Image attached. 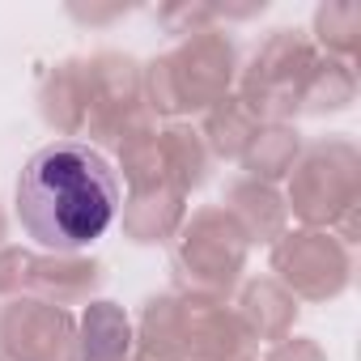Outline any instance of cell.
I'll return each instance as SVG.
<instances>
[{
	"mask_svg": "<svg viewBox=\"0 0 361 361\" xmlns=\"http://www.w3.org/2000/svg\"><path fill=\"white\" fill-rule=\"evenodd\" d=\"M115 217L119 174L85 140H51L18 174V221L56 255H77L102 238Z\"/></svg>",
	"mask_w": 361,
	"mask_h": 361,
	"instance_id": "obj_1",
	"label": "cell"
},
{
	"mask_svg": "<svg viewBox=\"0 0 361 361\" xmlns=\"http://www.w3.org/2000/svg\"><path fill=\"white\" fill-rule=\"evenodd\" d=\"M234 77H238V47L221 30H200L140 68L145 102L153 115L209 111L221 98H230Z\"/></svg>",
	"mask_w": 361,
	"mask_h": 361,
	"instance_id": "obj_2",
	"label": "cell"
},
{
	"mask_svg": "<svg viewBox=\"0 0 361 361\" xmlns=\"http://www.w3.org/2000/svg\"><path fill=\"white\" fill-rule=\"evenodd\" d=\"M289 204L306 221V230H336L348 247L357 238V204H361V157L348 140L331 136L298 153L289 170Z\"/></svg>",
	"mask_w": 361,
	"mask_h": 361,
	"instance_id": "obj_3",
	"label": "cell"
},
{
	"mask_svg": "<svg viewBox=\"0 0 361 361\" xmlns=\"http://www.w3.org/2000/svg\"><path fill=\"white\" fill-rule=\"evenodd\" d=\"M247 247H251L247 234L234 226L226 209H196L174 234L170 251L174 285L183 289V298L226 302L247 268Z\"/></svg>",
	"mask_w": 361,
	"mask_h": 361,
	"instance_id": "obj_4",
	"label": "cell"
},
{
	"mask_svg": "<svg viewBox=\"0 0 361 361\" xmlns=\"http://www.w3.org/2000/svg\"><path fill=\"white\" fill-rule=\"evenodd\" d=\"M314 64L319 51L302 30H272L243 73V106L259 123H285L302 111V94Z\"/></svg>",
	"mask_w": 361,
	"mask_h": 361,
	"instance_id": "obj_5",
	"label": "cell"
},
{
	"mask_svg": "<svg viewBox=\"0 0 361 361\" xmlns=\"http://www.w3.org/2000/svg\"><path fill=\"white\" fill-rule=\"evenodd\" d=\"M153 128L145 102L140 64L123 51H98L85 60V132L98 145H123L128 136Z\"/></svg>",
	"mask_w": 361,
	"mask_h": 361,
	"instance_id": "obj_6",
	"label": "cell"
},
{
	"mask_svg": "<svg viewBox=\"0 0 361 361\" xmlns=\"http://www.w3.org/2000/svg\"><path fill=\"white\" fill-rule=\"evenodd\" d=\"M272 272L293 298L327 302V298L344 293L353 259H348V247L336 234L298 230V234H281L272 243Z\"/></svg>",
	"mask_w": 361,
	"mask_h": 361,
	"instance_id": "obj_7",
	"label": "cell"
},
{
	"mask_svg": "<svg viewBox=\"0 0 361 361\" xmlns=\"http://www.w3.org/2000/svg\"><path fill=\"white\" fill-rule=\"evenodd\" d=\"M5 361H77V323L68 310L39 298H13L0 310Z\"/></svg>",
	"mask_w": 361,
	"mask_h": 361,
	"instance_id": "obj_8",
	"label": "cell"
},
{
	"mask_svg": "<svg viewBox=\"0 0 361 361\" xmlns=\"http://www.w3.org/2000/svg\"><path fill=\"white\" fill-rule=\"evenodd\" d=\"M259 340L226 302L183 298V361H251Z\"/></svg>",
	"mask_w": 361,
	"mask_h": 361,
	"instance_id": "obj_9",
	"label": "cell"
},
{
	"mask_svg": "<svg viewBox=\"0 0 361 361\" xmlns=\"http://www.w3.org/2000/svg\"><path fill=\"white\" fill-rule=\"evenodd\" d=\"M102 281V264L85 259V255H35L30 259V281L26 289L39 293V302L47 306H77L85 302Z\"/></svg>",
	"mask_w": 361,
	"mask_h": 361,
	"instance_id": "obj_10",
	"label": "cell"
},
{
	"mask_svg": "<svg viewBox=\"0 0 361 361\" xmlns=\"http://www.w3.org/2000/svg\"><path fill=\"white\" fill-rule=\"evenodd\" d=\"M234 226L247 234V243H276L285 234V217L289 209L281 204L276 188L272 183H259V178H234V183L226 188V204H221Z\"/></svg>",
	"mask_w": 361,
	"mask_h": 361,
	"instance_id": "obj_11",
	"label": "cell"
},
{
	"mask_svg": "<svg viewBox=\"0 0 361 361\" xmlns=\"http://www.w3.org/2000/svg\"><path fill=\"white\" fill-rule=\"evenodd\" d=\"M43 123L60 136L85 132V60H60L39 90Z\"/></svg>",
	"mask_w": 361,
	"mask_h": 361,
	"instance_id": "obj_12",
	"label": "cell"
},
{
	"mask_svg": "<svg viewBox=\"0 0 361 361\" xmlns=\"http://www.w3.org/2000/svg\"><path fill=\"white\" fill-rule=\"evenodd\" d=\"M157 157H161V178L166 188L188 196L196 192L204 178H209V149L200 140V132L192 123H170V128H157Z\"/></svg>",
	"mask_w": 361,
	"mask_h": 361,
	"instance_id": "obj_13",
	"label": "cell"
},
{
	"mask_svg": "<svg viewBox=\"0 0 361 361\" xmlns=\"http://www.w3.org/2000/svg\"><path fill=\"white\" fill-rule=\"evenodd\" d=\"M238 319L251 327L255 340H285L293 319H298V298L276 281V276H255L243 285L238 298Z\"/></svg>",
	"mask_w": 361,
	"mask_h": 361,
	"instance_id": "obj_14",
	"label": "cell"
},
{
	"mask_svg": "<svg viewBox=\"0 0 361 361\" xmlns=\"http://www.w3.org/2000/svg\"><path fill=\"white\" fill-rule=\"evenodd\" d=\"M123 209V234L136 243V247H153V243H166L178 234L188 209H183V196L170 192V188H153V192H132Z\"/></svg>",
	"mask_w": 361,
	"mask_h": 361,
	"instance_id": "obj_15",
	"label": "cell"
},
{
	"mask_svg": "<svg viewBox=\"0 0 361 361\" xmlns=\"http://www.w3.org/2000/svg\"><path fill=\"white\" fill-rule=\"evenodd\" d=\"M77 361H132V323L115 302H90L85 306Z\"/></svg>",
	"mask_w": 361,
	"mask_h": 361,
	"instance_id": "obj_16",
	"label": "cell"
},
{
	"mask_svg": "<svg viewBox=\"0 0 361 361\" xmlns=\"http://www.w3.org/2000/svg\"><path fill=\"white\" fill-rule=\"evenodd\" d=\"M298 153H302V136H298L293 123H259L255 136H251V145L243 149L238 161H243L247 178L276 183V178H285V174L293 170Z\"/></svg>",
	"mask_w": 361,
	"mask_h": 361,
	"instance_id": "obj_17",
	"label": "cell"
},
{
	"mask_svg": "<svg viewBox=\"0 0 361 361\" xmlns=\"http://www.w3.org/2000/svg\"><path fill=\"white\" fill-rule=\"evenodd\" d=\"M259 119L243 106V98H221L217 106L204 111V128H200V140L209 149V157H226V161H238L243 149L251 145Z\"/></svg>",
	"mask_w": 361,
	"mask_h": 361,
	"instance_id": "obj_18",
	"label": "cell"
},
{
	"mask_svg": "<svg viewBox=\"0 0 361 361\" xmlns=\"http://www.w3.org/2000/svg\"><path fill=\"white\" fill-rule=\"evenodd\" d=\"M140 348L183 361V298H149L140 310Z\"/></svg>",
	"mask_w": 361,
	"mask_h": 361,
	"instance_id": "obj_19",
	"label": "cell"
},
{
	"mask_svg": "<svg viewBox=\"0 0 361 361\" xmlns=\"http://www.w3.org/2000/svg\"><path fill=\"white\" fill-rule=\"evenodd\" d=\"M353 98H357L353 64H340V60L319 56V64H314V73H310V81H306V94H302V111L327 115V111H344Z\"/></svg>",
	"mask_w": 361,
	"mask_h": 361,
	"instance_id": "obj_20",
	"label": "cell"
},
{
	"mask_svg": "<svg viewBox=\"0 0 361 361\" xmlns=\"http://www.w3.org/2000/svg\"><path fill=\"white\" fill-rule=\"evenodd\" d=\"M357 35H361V9L357 5H319L314 43L327 51V60L353 64L357 60Z\"/></svg>",
	"mask_w": 361,
	"mask_h": 361,
	"instance_id": "obj_21",
	"label": "cell"
},
{
	"mask_svg": "<svg viewBox=\"0 0 361 361\" xmlns=\"http://www.w3.org/2000/svg\"><path fill=\"white\" fill-rule=\"evenodd\" d=\"M221 22V5H204V0H178V5H166L157 9V26L166 35H200V30H217Z\"/></svg>",
	"mask_w": 361,
	"mask_h": 361,
	"instance_id": "obj_22",
	"label": "cell"
},
{
	"mask_svg": "<svg viewBox=\"0 0 361 361\" xmlns=\"http://www.w3.org/2000/svg\"><path fill=\"white\" fill-rule=\"evenodd\" d=\"M30 259H35V251H26V247H9V243L0 247V298H18L26 289Z\"/></svg>",
	"mask_w": 361,
	"mask_h": 361,
	"instance_id": "obj_23",
	"label": "cell"
},
{
	"mask_svg": "<svg viewBox=\"0 0 361 361\" xmlns=\"http://www.w3.org/2000/svg\"><path fill=\"white\" fill-rule=\"evenodd\" d=\"M268 361H327V353L306 336H285L281 344H272Z\"/></svg>",
	"mask_w": 361,
	"mask_h": 361,
	"instance_id": "obj_24",
	"label": "cell"
},
{
	"mask_svg": "<svg viewBox=\"0 0 361 361\" xmlns=\"http://www.w3.org/2000/svg\"><path fill=\"white\" fill-rule=\"evenodd\" d=\"M68 13L77 18V22H90V26H102V22H111V18H119V13H128V5H68Z\"/></svg>",
	"mask_w": 361,
	"mask_h": 361,
	"instance_id": "obj_25",
	"label": "cell"
},
{
	"mask_svg": "<svg viewBox=\"0 0 361 361\" xmlns=\"http://www.w3.org/2000/svg\"><path fill=\"white\" fill-rule=\"evenodd\" d=\"M5 238H9V217H5V209H0V247H5Z\"/></svg>",
	"mask_w": 361,
	"mask_h": 361,
	"instance_id": "obj_26",
	"label": "cell"
},
{
	"mask_svg": "<svg viewBox=\"0 0 361 361\" xmlns=\"http://www.w3.org/2000/svg\"><path fill=\"white\" fill-rule=\"evenodd\" d=\"M132 361H166V357H153V353H145V348H140V353H136Z\"/></svg>",
	"mask_w": 361,
	"mask_h": 361,
	"instance_id": "obj_27",
	"label": "cell"
}]
</instances>
